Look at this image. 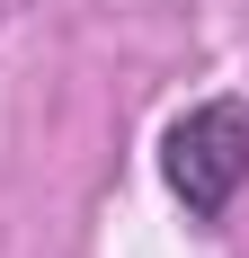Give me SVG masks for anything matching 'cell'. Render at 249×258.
I'll use <instances>...</instances> for the list:
<instances>
[{"label": "cell", "mask_w": 249, "mask_h": 258, "mask_svg": "<svg viewBox=\"0 0 249 258\" xmlns=\"http://www.w3.org/2000/svg\"><path fill=\"white\" fill-rule=\"evenodd\" d=\"M160 178L187 205V223H223L249 187V98H196L160 134Z\"/></svg>", "instance_id": "obj_1"}]
</instances>
